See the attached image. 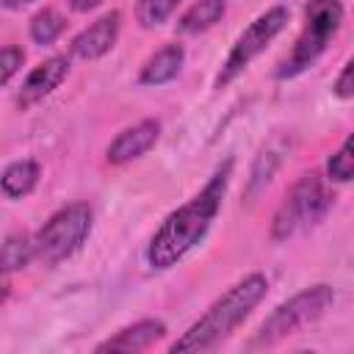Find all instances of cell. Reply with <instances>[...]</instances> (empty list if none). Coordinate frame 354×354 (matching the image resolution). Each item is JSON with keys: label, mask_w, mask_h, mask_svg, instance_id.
I'll return each instance as SVG.
<instances>
[{"label": "cell", "mask_w": 354, "mask_h": 354, "mask_svg": "<svg viewBox=\"0 0 354 354\" xmlns=\"http://www.w3.org/2000/svg\"><path fill=\"white\" fill-rule=\"evenodd\" d=\"M230 177H232V158L218 163V169L210 174V180L202 185L196 196H191L185 205H180L163 218V224L155 230L147 246L149 268L166 271L177 266L196 243H202V238L207 235L210 224L221 210V202L230 188Z\"/></svg>", "instance_id": "cell-1"}, {"label": "cell", "mask_w": 354, "mask_h": 354, "mask_svg": "<svg viewBox=\"0 0 354 354\" xmlns=\"http://www.w3.org/2000/svg\"><path fill=\"white\" fill-rule=\"evenodd\" d=\"M268 293V279L263 274H246L241 282L227 288L174 343L171 354H185V351H213L218 348L249 315L252 310L266 299Z\"/></svg>", "instance_id": "cell-2"}, {"label": "cell", "mask_w": 354, "mask_h": 354, "mask_svg": "<svg viewBox=\"0 0 354 354\" xmlns=\"http://www.w3.org/2000/svg\"><path fill=\"white\" fill-rule=\"evenodd\" d=\"M346 8L340 0H310L304 8V28L290 50V55L285 58V64L277 69V77H296L301 72H307L329 47V41L337 36L340 25H343Z\"/></svg>", "instance_id": "cell-3"}, {"label": "cell", "mask_w": 354, "mask_h": 354, "mask_svg": "<svg viewBox=\"0 0 354 354\" xmlns=\"http://www.w3.org/2000/svg\"><path fill=\"white\" fill-rule=\"evenodd\" d=\"M335 301V290L329 285H310L304 290H299L296 296H290L288 301L277 304L271 310V315H266V321L260 324V329L252 337V348H266V346H277L279 340L296 335L301 326L315 324Z\"/></svg>", "instance_id": "cell-4"}, {"label": "cell", "mask_w": 354, "mask_h": 354, "mask_svg": "<svg viewBox=\"0 0 354 354\" xmlns=\"http://www.w3.org/2000/svg\"><path fill=\"white\" fill-rule=\"evenodd\" d=\"M94 224V210L88 202H72L55 210L33 235L36 260L44 266H55L66 257H72L88 238Z\"/></svg>", "instance_id": "cell-5"}, {"label": "cell", "mask_w": 354, "mask_h": 354, "mask_svg": "<svg viewBox=\"0 0 354 354\" xmlns=\"http://www.w3.org/2000/svg\"><path fill=\"white\" fill-rule=\"evenodd\" d=\"M332 205V196L326 194L324 188V180L318 171H307L301 174L293 188L285 194V199L279 202V207L274 210V218H271V238L277 243L293 238L299 230L304 227H313L318 224L326 210Z\"/></svg>", "instance_id": "cell-6"}, {"label": "cell", "mask_w": 354, "mask_h": 354, "mask_svg": "<svg viewBox=\"0 0 354 354\" xmlns=\"http://www.w3.org/2000/svg\"><path fill=\"white\" fill-rule=\"evenodd\" d=\"M288 19H290V11H288L285 6H274V8L263 11V14L235 39V44L230 47V53H227V58H224V64H221V69H218V75H216V88L232 83L260 53H266V47L285 30Z\"/></svg>", "instance_id": "cell-7"}, {"label": "cell", "mask_w": 354, "mask_h": 354, "mask_svg": "<svg viewBox=\"0 0 354 354\" xmlns=\"http://www.w3.org/2000/svg\"><path fill=\"white\" fill-rule=\"evenodd\" d=\"M160 138V122L158 119H141L133 127H124L105 149V160L111 166H124L138 158H144Z\"/></svg>", "instance_id": "cell-8"}, {"label": "cell", "mask_w": 354, "mask_h": 354, "mask_svg": "<svg viewBox=\"0 0 354 354\" xmlns=\"http://www.w3.org/2000/svg\"><path fill=\"white\" fill-rule=\"evenodd\" d=\"M69 75V58L66 55H50L44 58L39 66H33L17 94V105L25 111V108H33L36 102H41L44 97H50Z\"/></svg>", "instance_id": "cell-9"}, {"label": "cell", "mask_w": 354, "mask_h": 354, "mask_svg": "<svg viewBox=\"0 0 354 354\" xmlns=\"http://www.w3.org/2000/svg\"><path fill=\"white\" fill-rule=\"evenodd\" d=\"M122 30V14L119 11H108L102 14L97 22H91L88 28H83L75 39H72V55L80 61H97L102 55H108L119 39Z\"/></svg>", "instance_id": "cell-10"}, {"label": "cell", "mask_w": 354, "mask_h": 354, "mask_svg": "<svg viewBox=\"0 0 354 354\" xmlns=\"http://www.w3.org/2000/svg\"><path fill=\"white\" fill-rule=\"evenodd\" d=\"M166 335V324L158 321V318H144V321H136L124 329H119L113 337L97 343L94 351H122V354H136V351H147L149 346H155L160 337Z\"/></svg>", "instance_id": "cell-11"}, {"label": "cell", "mask_w": 354, "mask_h": 354, "mask_svg": "<svg viewBox=\"0 0 354 354\" xmlns=\"http://www.w3.org/2000/svg\"><path fill=\"white\" fill-rule=\"evenodd\" d=\"M285 152H288V144L285 138H271L257 155H254V163L249 169V180H246V202H257L266 188L271 185L277 169L282 166L285 160Z\"/></svg>", "instance_id": "cell-12"}, {"label": "cell", "mask_w": 354, "mask_h": 354, "mask_svg": "<svg viewBox=\"0 0 354 354\" xmlns=\"http://www.w3.org/2000/svg\"><path fill=\"white\" fill-rule=\"evenodd\" d=\"M183 64H185V47L171 41V44H163L160 50H155L141 72H138V83L141 86H163V83H171L180 72H183Z\"/></svg>", "instance_id": "cell-13"}, {"label": "cell", "mask_w": 354, "mask_h": 354, "mask_svg": "<svg viewBox=\"0 0 354 354\" xmlns=\"http://www.w3.org/2000/svg\"><path fill=\"white\" fill-rule=\"evenodd\" d=\"M39 174H41V169H39L36 160H30V158L14 160L0 171V191L8 199H22L36 188Z\"/></svg>", "instance_id": "cell-14"}, {"label": "cell", "mask_w": 354, "mask_h": 354, "mask_svg": "<svg viewBox=\"0 0 354 354\" xmlns=\"http://www.w3.org/2000/svg\"><path fill=\"white\" fill-rule=\"evenodd\" d=\"M227 14V0H194L183 17L177 19V30L180 33H205L210 30L216 22H221V17Z\"/></svg>", "instance_id": "cell-15"}, {"label": "cell", "mask_w": 354, "mask_h": 354, "mask_svg": "<svg viewBox=\"0 0 354 354\" xmlns=\"http://www.w3.org/2000/svg\"><path fill=\"white\" fill-rule=\"evenodd\" d=\"M30 260H36V249H33V238L25 232H14L0 243V271L3 274H14L30 266Z\"/></svg>", "instance_id": "cell-16"}, {"label": "cell", "mask_w": 354, "mask_h": 354, "mask_svg": "<svg viewBox=\"0 0 354 354\" xmlns=\"http://www.w3.org/2000/svg\"><path fill=\"white\" fill-rule=\"evenodd\" d=\"M64 28H66V19H64L55 8H41V11H36L33 19H30V39H33L36 44L47 47V44H53V41L64 33Z\"/></svg>", "instance_id": "cell-17"}, {"label": "cell", "mask_w": 354, "mask_h": 354, "mask_svg": "<svg viewBox=\"0 0 354 354\" xmlns=\"http://www.w3.org/2000/svg\"><path fill=\"white\" fill-rule=\"evenodd\" d=\"M183 0H138L136 3V19L141 28H158L163 25Z\"/></svg>", "instance_id": "cell-18"}, {"label": "cell", "mask_w": 354, "mask_h": 354, "mask_svg": "<svg viewBox=\"0 0 354 354\" xmlns=\"http://www.w3.org/2000/svg\"><path fill=\"white\" fill-rule=\"evenodd\" d=\"M326 174H329L332 183H348V180H351V174H354V138H351V136H348V138L340 144V149L329 158Z\"/></svg>", "instance_id": "cell-19"}, {"label": "cell", "mask_w": 354, "mask_h": 354, "mask_svg": "<svg viewBox=\"0 0 354 354\" xmlns=\"http://www.w3.org/2000/svg\"><path fill=\"white\" fill-rule=\"evenodd\" d=\"M25 64V53L22 47L17 44H8V47H0V86H6Z\"/></svg>", "instance_id": "cell-20"}, {"label": "cell", "mask_w": 354, "mask_h": 354, "mask_svg": "<svg viewBox=\"0 0 354 354\" xmlns=\"http://www.w3.org/2000/svg\"><path fill=\"white\" fill-rule=\"evenodd\" d=\"M332 91H335L340 100H351V97H354V64H351V61L343 64V69H340V75H337Z\"/></svg>", "instance_id": "cell-21"}, {"label": "cell", "mask_w": 354, "mask_h": 354, "mask_svg": "<svg viewBox=\"0 0 354 354\" xmlns=\"http://www.w3.org/2000/svg\"><path fill=\"white\" fill-rule=\"evenodd\" d=\"M105 0H69V6H72V11H77V14H88V11H94L97 6H102Z\"/></svg>", "instance_id": "cell-22"}, {"label": "cell", "mask_w": 354, "mask_h": 354, "mask_svg": "<svg viewBox=\"0 0 354 354\" xmlns=\"http://www.w3.org/2000/svg\"><path fill=\"white\" fill-rule=\"evenodd\" d=\"M30 3H33V0H0V6L8 8V11H19V8L30 6Z\"/></svg>", "instance_id": "cell-23"}, {"label": "cell", "mask_w": 354, "mask_h": 354, "mask_svg": "<svg viewBox=\"0 0 354 354\" xmlns=\"http://www.w3.org/2000/svg\"><path fill=\"white\" fill-rule=\"evenodd\" d=\"M8 296H11V288L8 285H0V307L8 301Z\"/></svg>", "instance_id": "cell-24"}]
</instances>
